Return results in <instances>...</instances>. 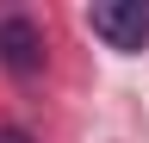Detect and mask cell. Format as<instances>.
Masks as SVG:
<instances>
[{
  "instance_id": "obj_1",
  "label": "cell",
  "mask_w": 149,
  "mask_h": 143,
  "mask_svg": "<svg viewBox=\"0 0 149 143\" xmlns=\"http://www.w3.org/2000/svg\"><path fill=\"white\" fill-rule=\"evenodd\" d=\"M87 25L112 50H143L149 44V0H100V6H87Z\"/></svg>"
},
{
  "instance_id": "obj_2",
  "label": "cell",
  "mask_w": 149,
  "mask_h": 143,
  "mask_svg": "<svg viewBox=\"0 0 149 143\" xmlns=\"http://www.w3.org/2000/svg\"><path fill=\"white\" fill-rule=\"evenodd\" d=\"M0 62L13 68V75H37L44 68V31H37L31 19H0Z\"/></svg>"
},
{
  "instance_id": "obj_3",
  "label": "cell",
  "mask_w": 149,
  "mask_h": 143,
  "mask_svg": "<svg viewBox=\"0 0 149 143\" xmlns=\"http://www.w3.org/2000/svg\"><path fill=\"white\" fill-rule=\"evenodd\" d=\"M0 143H31V131H19V124H0Z\"/></svg>"
}]
</instances>
